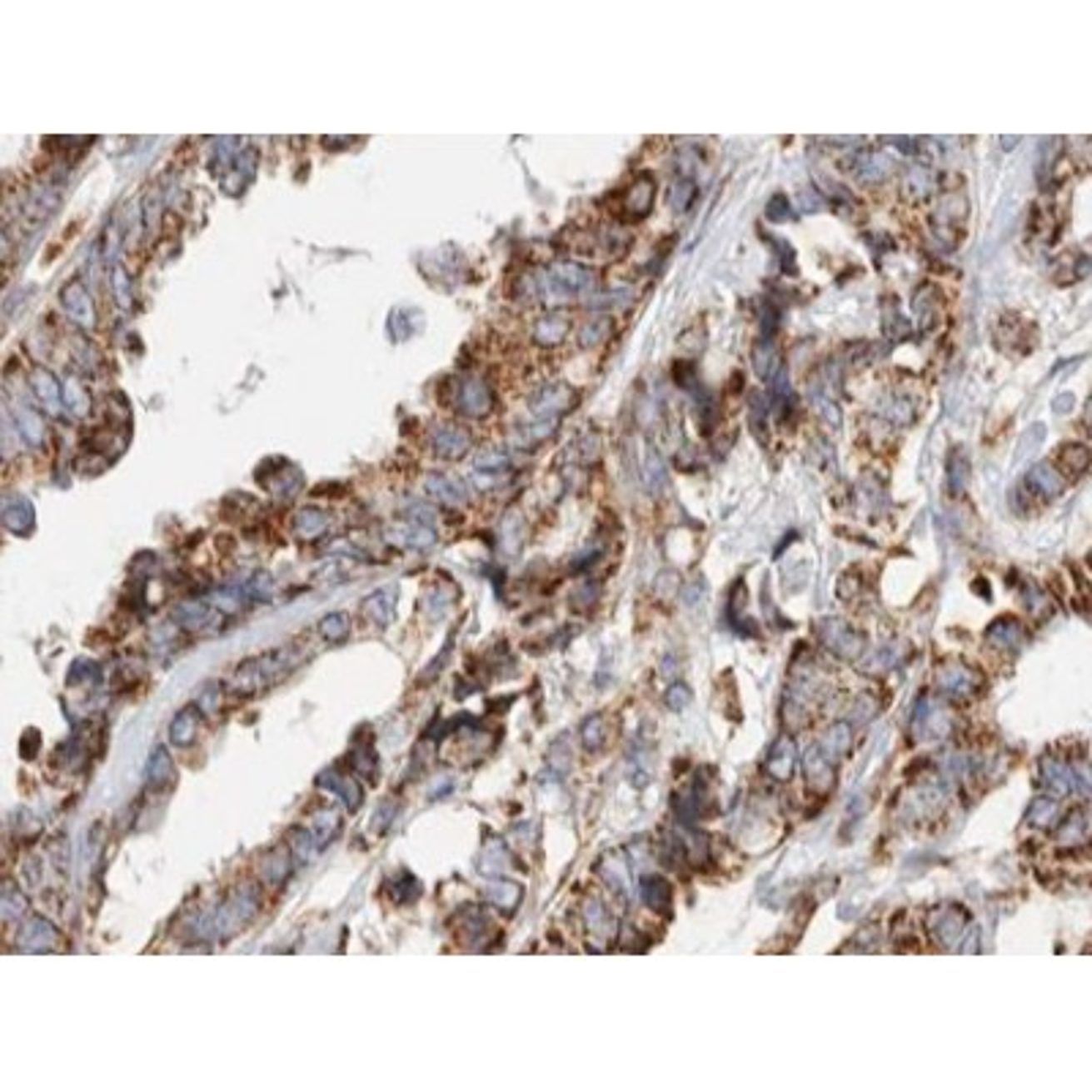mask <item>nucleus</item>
<instances>
[{
    "instance_id": "nucleus-26",
    "label": "nucleus",
    "mask_w": 1092,
    "mask_h": 1092,
    "mask_svg": "<svg viewBox=\"0 0 1092 1092\" xmlns=\"http://www.w3.org/2000/svg\"><path fill=\"white\" fill-rule=\"evenodd\" d=\"M767 775H773L775 781H786L795 770V745L790 737H781L779 743L770 749V756L765 762Z\"/></svg>"
},
{
    "instance_id": "nucleus-19",
    "label": "nucleus",
    "mask_w": 1092,
    "mask_h": 1092,
    "mask_svg": "<svg viewBox=\"0 0 1092 1092\" xmlns=\"http://www.w3.org/2000/svg\"><path fill=\"white\" fill-rule=\"evenodd\" d=\"M653 202H656V181L651 178V175H639V178L631 183V189L626 192V200H623L626 213L631 216V219H642V216L651 213Z\"/></svg>"
},
{
    "instance_id": "nucleus-36",
    "label": "nucleus",
    "mask_w": 1092,
    "mask_h": 1092,
    "mask_svg": "<svg viewBox=\"0 0 1092 1092\" xmlns=\"http://www.w3.org/2000/svg\"><path fill=\"white\" fill-rule=\"evenodd\" d=\"M850 743H852L850 724H835V726H830V732H828V737H825V743L820 745V749L833 762V760H839V756H844V754L850 751Z\"/></svg>"
},
{
    "instance_id": "nucleus-35",
    "label": "nucleus",
    "mask_w": 1092,
    "mask_h": 1092,
    "mask_svg": "<svg viewBox=\"0 0 1092 1092\" xmlns=\"http://www.w3.org/2000/svg\"><path fill=\"white\" fill-rule=\"evenodd\" d=\"M1044 779H1046V784L1051 786V790H1057V792H1074V786H1076V775H1074V767L1070 765H1062V762H1055V760H1046L1044 762Z\"/></svg>"
},
{
    "instance_id": "nucleus-32",
    "label": "nucleus",
    "mask_w": 1092,
    "mask_h": 1092,
    "mask_svg": "<svg viewBox=\"0 0 1092 1092\" xmlns=\"http://www.w3.org/2000/svg\"><path fill=\"white\" fill-rule=\"evenodd\" d=\"M63 407L74 418H85L91 412V396H87L85 386L77 377L63 380Z\"/></svg>"
},
{
    "instance_id": "nucleus-23",
    "label": "nucleus",
    "mask_w": 1092,
    "mask_h": 1092,
    "mask_svg": "<svg viewBox=\"0 0 1092 1092\" xmlns=\"http://www.w3.org/2000/svg\"><path fill=\"white\" fill-rule=\"evenodd\" d=\"M200 716H202V711L197 707V702L186 705L183 711L175 713L172 724H170V743L181 745V749L192 745L194 737H197V730H200Z\"/></svg>"
},
{
    "instance_id": "nucleus-3",
    "label": "nucleus",
    "mask_w": 1092,
    "mask_h": 1092,
    "mask_svg": "<svg viewBox=\"0 0 1092 1092\" xmlns=\"http://www.w3.org/2000/svg\"><path fill=\"white\" fill-rule=\"evenodd\" d=\"M495 396H491L489 386L481 377H465L459 382L456 391V410L467 418H484L489 416Z\"/></svg>"
},
{
    "instance_id": "nucleus-53",
    "label": "nucleus",
    "mask_w": 1092,
    "mask_h": 1092,
    "mask_svg": "<svg viewBox=\"0 0 1092 1092\" xmlns=\"http://www.w3.org/2000/svg\"><path fill=\"white\" fill-rule=\"evenodd\" d=\"M694 194H696L694 181H688V178H677V183L672 186V205H675L677 211H686L688 205L694 202Z\"/></svg>"
},
{
    "instance_id": "nucleus-42",
    "label": "nucleus",
    "mask_w": 1092,
    "mask_h": 1092,
    "mask_svg": "<svg viewBox=\"0 0 1092 1092\" xmlns=\"http://www.w3.org/2000/svg\"><path fill=\"white\" fill-rule=\"evenodd\" d=\"M241 593L249 604L252 601H268V598L273 596V576L265 574V571H257V574L241 587Z\"/></svg>"
},
{
    "instance_id": "nucleus-41",
    "label": "nucleus",
    "mask_w": 1092,
    "mask_h": 1092,
    "mask_svg": "<svg viewBox=\"0 0 1092 1092\" xmlns=\"http://www.w3.org/2000/svg\"><path fill=\"white\" fill-rule=\"evenodd\" d=\"M506 865H508L506 847L500 841H491L489 847H486V852H484V858H481V871H484L486 877H503Z\"/></svg>"
},
{
    "instance_id": "nucleus-2",
    "label": "nucleus",
    "mask_w": 1092,
    "mask_h": 1092,
    "mask_svg": "<svg viewBox=\"0 0 1092 1092\" xmlns=\"http://www.w3.org/2000/svg\"><path fill=\"white\" fill-rule=\"evenodd\" d=\"M222 612L216 606L208 604V598L202 601H183L178 609L172 612V623L183 628V631H194V634H205V631H216L222 628Z\"/></svg>"
},
{
    "instance_id": "nucleus-29",
    "label": "nucleus",
    "mask_w": 1092,
    "mask_h": 1092,
    "mask_svg": "<svg viewBox=\"0 0 1092 1092\" xmlns=\"http://www.w3.org/2000/svg\"><path fill=\"white\" fill-rule=\"evenodd\" d=\"M639 893H642V901L647 907L656 912H669V907H672V888L664 877H642Z\"/></svg>"
},
{
    "instance_id": "nucleus-63",
    "label": "nucleus",
    "mask_w": 1092,
    "mask_h": 1092,
    "mask_svg": "<svg viewBox=\"0 0 1092 1092\" xmlns=\"http://www.w3.org/2000/svg\"><path fill=\"white\" fill-rule=\"evenodd\" d=\"M1074 407V393H1062L1060 399H1055V412H1068Z\"/></svg>"
},
{
    "instance_id": "nucleus-49",
    "label": "nucleus",
    "mask_w": 1092,
    "mask_h": 1092,
    "mask_svg": "<svg viewBox=\"0 0 1092 1092\" xmlns=\"http://www.w3.org/2000/svg\"><path fill=\"white\" fill-rule=\"evenodd\" d=\"M634 298L631 290H606L598 295H590L587 298V309H612V307H626L628 301Z\"/></svg>"
},
{
    "instance_id": "nucleus-39",
    "label": "nucleus",
    "mask_w": 1092,
    "mask_h": 1092,
    "mask_svg": "<svg viewBox=\"0 0 1092 1092\" xmlns=\"http://www.w3.org/2000/svg\"><path fill=\"white\" fill-rule=\"evenodd\" d=\"M337 830H339V814L333 811V809H326V811H320L317 816H314L309 833H312V839H314L317 847H326L333 835H337Z\"/></svg>"
},
{
    "instance_id": "nucleus-11",
    "label": "nucleus",
    "mask_w": 1092,
    "mask_h": 1092,
    "mask_svg": "<svg viewBox=\"0 0 1092 1092\" xmlns=\"http://www.w3.org/2000/svg\"><path fill=\"white\" fill-rule=\"evenodd\" d=\"M511 473V461L503 451H484L476 461L473 470V481L478 489H495L500 484H506V478Z\"/></svg>"
},
{
    "instance_id": "nucleus-8",
    "label": "nucleus",
    "mask_w": 1092,
    "mask_h": 1092,
    "mask_svg": "<svg viewBox=\"0 0 1092 1092\" xmlns=\"http://www.w3.org/2000/svg\"><path fill=\"white\" fill-rule=\"evenodd\" d=\"M257 478L277 497H292L303 486L301 473L292 465H287V461H271V465H265V470H260Z\"/></svg>"
},
{
    "instance_id": "nucleus-38",
    "label": "nucleus",
    "mask_w": 1092,
    "mask_h": 1092,
    "mask_svg": "<svg viewBox=\"0 0 1092 1092\" xmlns=\"http://www.w3.org/2000/svg\"><path fill=\"white\" fill-rule=\"evenodd\" d=\"M486 896H489L491 904H497L500 910L511 912V910H514L516 904H519V899H522V888H519L516 882L500 880V882H495V885H489V888H486Z\"/></svg>"
},
{
    "instance_id": "nucleus-51",
    "label": "nucleus",
    "mask_w": 1092,
    "mask_h": 1092,
    "mask_svg": "<svg viewBox=\"0 0 1092 1092\" xmlns=\"http://www.w3.org/2000/svg\"><path fill=\"white\" fill-rule=\"evenodd\" d=\"M287 871H290V850L271 852L268 858H265V863H262V874L268 880H273V882H279V880L287 877Z\"/></svg>"
},
{
    "instance_id": "nucleus-60",
    "label": "nucleus",
    "mask_w": 1092,
    "mask_h": 1092,
    "mask_svg": "<svg viewBox=\"0 0 1092 1092\" xmlns=\"http://www.w3.org/2000/svg\"><path fill=\"white\" fill-rule=\"evenodd\" d=\"M393 814H396V811L391 809V803H382V805H380V811H377V816H375V822H371V828L382 833V830L388 828V822H391V816H393Z\"/></svg>"
},
{
    "instance_id": "nucleus-31",
    "label": "nucleus",
    "mask_w": 1092,
    "mask_h": 1092,
    "mask_svg": "<svg viewBox=\"0 0 1092 1092\" xmlns=\"http://www.w3.org/2000/svg\"><path fill=\"white\" fill-rule=\"evenodd\" d=\"M533 333H536V342L541 344V347H555V344L566 339L568 320L563 317V314H546V317H541L536 322Z\"/></svg>"
},
{
    "instance_id": "nucleus-57",
    "label": "nucleus",
    "mask_w": 1092,
    "mask_h": 1092,
    "mask_svg": "<svg viewBox=\"0 0 1092 1092\" xmlns=\"http://www.w3.org/2000/svg\"><path fill=\"white\" fill-rule=\"evenodd\" d=\"M765 213H767V219H770V222H790V219H792L790 202H786V197H784V194H775L773 200L767 202Z\"/></svg>"
},
{
    "instance_id": "nucleus-45",
    "label": "nucleus",
    "mask_w": 1092,
    "mask_h": 1092,
    "mask_svg": "<svg viewBox=\"0 0 1092 1092\" xmlns=\"http://www.w3.org/2000/svg\"><path fill=\"white\" fill-rule=\"evenodd\" d=\"M317 628H320L322 639H328V642H342V639L350 634V620L344 612H331L320 620Z\"/></svg>"
},
{
    "instance_id": "nucleus-44",
    "label": "nucleus",
    "mask_w": 1092,
    "mask_h": 1092,
    "mask_svg": "<svg viewBox=\"0 0 1092 1092\" xmlns=\"http://www.w3.org/2000/svg\"><path fill=\"white\" fill-rule=\"evenodd\" d=\"M609 331H612V320L609 317H598L593 322H585L582 331H579V344H582L585 350L598 347V344L609 337Z\"/></svg>"
},
{
    "instance_id": "nucleus-54",
    "label": "nucleus",
    "mask_w": 1092,
    "mask_h": 1092,
    "mask_svg": "<svg viewBox=\"0 0 1092 1092\" xmlns=\"http://www.w3.org/2000/svg\"><path fill=\"white\" fill-rule=\"evenodd\" d=\"M1060 839L1062 841H1070V844L1085 841L1087 839V820H1085V814H1076L1074 820H1070L1065 828L1060 830Z\"/></svg>"
},
{
    "instance_id": "nucleus-12",
    "label": "nucleus",
    "mask_w": 1092,
    "mask_h": 1092,
    "mask_svg": "<svg viewBox=\"0 0 1092 1092\" xmlns=\"http://www.w3.org/2000/svg\"><path fill=\"white\" fill-rule=\"evenodd\" d=\"M574 405V391L563 382H555V386H546L544 391H538L533 401H530V410H533L536 418H560V412L568 410Z\"/></svg>"
},
{
    "instance_id": "nucleus-1",
    "label": "nucleus",
    "mask_w": 1092,
    "mask_h": 1092,
    "mask_svg": "<svg viewBox=\"0 0 1092 1092\" xmlns=\"http://www.w3.org/2000/svg\"><path fill=\"white\" fill-rule=\"evenodd\" d=\"M596 277L593 271L585 268L579 262H555L549 265L546 271H541V277L536 282V290L541 295V301H546L549 307H560L566 301H576L593 290Z\"/></svg>"
},
{
    "instance_id": "nucleus-7",
    "label": "nucleus",
    "mask_w": 1092,
    "mask_h": 1092,
    "mask_svg": "<svg viewBox=\"0 0 1092 1092\" xmlns=\"http://www.w3.org/2000/svg\"><path fill=\"white\" fill-rule=\"evenodd\" d=\"M386 541L393 546H405V549H431L437 544V533L431 525L416 522V519H412V522L386 527Z\"/></svg>"
},
{
    "instance_id": "nucleus-21",
    "label": "nucleus",
    "mask_w": 1092,
    "mask_h": 1092,
    "mask_svg": "<svg viewBox=\"0 0 1092 1092\" xmlns=\"http://www.w3.org/2000/svg\"><path fill=\"white\" fill-rule=\"evenodd\" d=\"M396 601H399V587L396 585H386L375 590L366 601H363V612H366L377 626H391L393 615H396Z\"/></svg>"
},
{
    "instance_id": "nucleus-22",
    "label": "nucleus",
    "mask_w": 1092,
    "mask_h": 1092,
    "mask_svg": "<svg viewBox=\"0 0 1092 1092\" xmlns=\"http://www.w3.org/2000/svg\"><path fill=\"white\" fill-rule=\"evenodd\" d=\"M424 489H426V495H429L431 500H437V503H446V506H461V503H467V486H465V481H459V478L429 476V478H426V484H424Z\"/></svg>"
},
{
    "instance_id": "nucleus-24",
    "label": "nucleus",
    "mask_w": 1092,
    "mask_h": 1092,
    "mask_svg": "<svg viewBox=\"0 0 1092 1092\" xmlns=\"http://www.w3.org/2000/svg\"><path fill=\"white\" fill-rule=\"evenodd\" d=\"M803 770H805V781H809L814 790H830V784H833V767H830V760L828 756L822 754V749L820 745H811L809 751H805V765H803Z\"/></svg>"
},
{
    "instance_id": "nucleus-46",
    "label": "nucleus",
    "mask_w": 1092,
    "mask_h": 1092,
    "mask_svg": "<svg viewBox=\"0 0 1092 1092\" xmlns=\"http://www.w3.org/2000/svg\"><path fill=\"white\" fill-rule=\"evenodd\" d=\"M967 478H970V461H967V456H964V451H953L950 454V459H948V481H950V489L959 491L967 486Z\"/></svg>"
},
{
    "instance_id": "nucleus-16",
    "label": "nucleus",
    "mask_w": 1092,
    "mask_h": 1092,
    "mask_svg": "<svg viewBox=\"0 0 1092 1092\" xmlns=\"http://www.w3.org/2000/svg\"><path fill=\"white\" fill-rule=\"evenodd\" d=\"M937 683L945 694L950 696H970L978 688V677L970 672L967 666L959 661H948L940 666L937 672Z\"/></svg>"
},
{
    "instance_id": "nucleus-33",
    "label": "nucleus",
    "mask_w": 1092,
    "mask_h": 1092,
    "mask_svg": "<svg viewBox=\"0 0 1092 1092\" xmlns=\"http://www.w3.org/2000/svg\"><path fill=\"white\" fill-rule=\"evenodd\" d=\"M754 369L760 371V375H762L767 382H770V380L784 369V366H781L779 352H775V347H773V342H770V339H762V342L754 347Z\"/></svg>"
},
{
    "instance_id": "nucleus-28",
    "label": "nucleus",
    "mask_w": 1092,
    "mask_h": 1092,
    "mask_svg": "<svg viewBox=\"0 0 1092 1092\" xmlns=\"http://www.w3.org/2000/svg\"><path fill=\"white\" fill-rule=\"evenodd\" d=\"M986 639L991 645H997L1000 651H1013V647H1019L1021 639H1025V626H1021L1016 617H1000L997 623L986 631Z\"/></svg>"
},
{
    "instance_id": "nucleus-9",
    "label": "nucleus",
    "mask_w": 1092,
    "mask_h": 1092,
    "mask_svg": "<svg viewBox=\"0 0 1092 1092\" xmlns=\"http://www.w3.org/2000/svg\"><path fill=\"white\" fill-rule=\"evenodd\" d=\"M317 784L322 786V790H328V792H333L337 798L347 805L350 811H358L361 809V803H363V790L358 786V781L352 779L350 773H344V770H339V767H328V770H322L320 775H317Z\"/></svg>"
},
{
    "instance_id": "nucleus-52",
    "label": "nucleus",
    "mask_w": 1092,
    "mask_h": 1092,
    "mask_svg": "<svg viewBox=\"0 0 1092 1092\" xmlns=\"http://www.w3.org/2000/svg\"><path fill=\"white\" fill-rule=\"evenodd\" d=\"M582 740H585V745H587L590 751L601 749L604 740H606V721H604L601 716L587 718L585 726H582Z\"/></svg>"
},
{
    "instance_id": "nucleus-15",
    "label": "nucleus",
    "mask_w": 1092,
    "mask_h": 1092,
    "mask_svg": "<svg viewBox=\"0 0 1092 1092\" xmlns=\"http://www.w3.org/2000/svg\"><path fill=\"white\" fill-rule=\"evenodd\" d=\"M61 940L57 929L49 923L47 918H31L19 931V948L31 950V953H42V950H52Z\"/></svg>"
},
{
    "instance_id": "nucleus-30",
    "label": "nucleus",
    "mask_w": 1092,
    "mask_h": 1092,
    "mask_svg": "<svg viewBox=\"0 0 1092 1092\" xmlns=\"http://www.w3.org/2000/svg\"><path fill=\"white\" fill-rule=\"evenodd\" d=\"M328 525H331V519H328L326 511H320V508H301L298 516H295V533H298V538H303V541L320 538L328 530Z\"/></svg>"
},
{
    "instance_id": "nucleus-58",
    "label": "nucleus",
    "mask_w": 1092,
    "mask_h": 1092,
    "mask_svg": "<svg viewBox=\"0 0 1092 1092\" xmlns=\"http://www.w3.org/2000/svg\"><path fill=\"white\" fill-rule=\"evenodd\" d=\"M688 700H691V691H688V688H686L683 683L669 688L666 702H669V707H672V711H683V707L688 705Z\"/></svg>"
},
{
    "instance_id": "nucleus-34",
    "label": "nucleus",
    "mask_w": 1092,
    "mask_h": 1092,
    "mask_svg": "<svg viewBox=\"0 0 1092 1092\" xmlns=\"http://www.w3.org/2000/svg\"><path fill=\"white\" fill-rule=\"evenodd\" d=\"M931 189H934V175L929 170H923V167H912L901 181V194L910 197V200H923V197L931 194Z\"/></svg>"
},
{
    "instance_id": "nucleus-6",
    "label": "nucleus",
    "mask_w": 1092,
    "mask_h": 1092,
    "mask_svg": "<svg viewBox=\"0 0 1092 1092\" xmlns=\"http://www.w3.org/2000/svg\"><path fill=\"white\" fill-rule=\"evenodd\" d=\"M850 170L865 183H882L896 175V162L888 151H860L852 156Z\"/></svg>"
},
{
    "instance_id": "nucleus-14",
    "label": "nucleus",
    "mask_w": 1092,
    "mask_h": 1092,
    "mask_svg": "<svg viewBox=\"0 0 1092 1092\" xmlns=\"http://www.w3.org/2000/svg\"><path fill=\"white\" fill-rule=\"evenodd\" d=\"M31 388L36 393V399L42 401V407L49 412V416H61L66 410L63 407V382H57V377L47 369H36L31 375Z\"/></svg>"
},
{
    "instance_id": "nucleus-62",
    "label": "nucleus",
    "mask_w": 1092,
    "mask_h": 1092,
    "mask_svg": "<svg viewBox=\"0 0 1092 1092\" xmlns=\"http://www.w3.org/2000/svg\"><path fill=\"white\" fill-rule=\"evenodd\" d=\"M888 142H890V145H896V147H901L904 153H915V147H918V142L910 140V137H890Z\"/></svg>"
},
{
    "instance_id": "nucleus-59",
    "label": "nucleus",
    "mask_w": 1092,
    "mask_h": 1092,
    "mask_svg": "<svg viewBox=\"0 0 1092 1092\" xmlns=\"http://www.w3.org/2000/svg\"><path fill=\"white\" fill-rule=\"evenodd\" d=\"M822 197L816 194V192H803L800 194V208L805 211V213H816V211H822Z\"/></svg>"
},
{
    "instance_id": "nucleus-37",
    "label": "nucleus",
    "mask_w": 1092,
    "mask_h": 1092,
    "mask_svg": "<svg viewBox=\"0 0 1092 1092\" xmlns=\"http://www.w3.org/2000/svg\"><path fill=\"white\" fill-rule=\"evenodd\" d=\"M1060 465L1065 467L1068 476H1081L1090 467V448L1081 446V442H1068L1060 451Z\"/></svg>"
},
{
    "instance_id": "nucleus-20",
    "label": "nucleus",
    "mask_w": 1092,
    "mask_h": 1092,
    "mask_svg": "<svg viewBox=\"0 0 1092 1092\" xmlns=\"http://www.w3.org/2000/svg\"><path fill=\"white\" fill-rule=\"evenodd\" d=\"M145 779L151 790H164L175 781V762L167 745H153L151 756H147V767H145Z\"/></svg>"
},
{
    "instance_id": "nucleus-27",
    "label": "nucleus",
    "mask_w": 1092,
    "mask_h": 1092,
    "mask_svg": "<svg viewBox=\"0 0 1092 1092\" xmlns=\"http://www.w3.org/2000/svg\"><path fill=\"white\" fill-rule=\"evenodd\" d=\"M915 732H918L920 737H929V740H934V737H942V735L948 732V716L942 713L937 705H931V702L923 700L918 716H915Z\"/></svg>"
},
{
    "instance_id": "nucleus-50",
    "label": "nucleus",
    "mask_w": 1092,
    "mask_h": 1092,
    "mask_svg": "<svg viewBox=\"0 0 1092 1092\" xmlns=\"http://www.w3.org/2000/svg\"><path fill=\"white\" fill-rule=\"evenodd\" d=\"M112 295L121 309H132V279L123 265H115L112 268Z\"/></svg>"
},
{
    "instance_id": "nucleus-10",
    "label": "nucleus",
    "mask_w": 1092,
    "mask_h": 1092,
    "mask_svg": "<svg viewBox=\"0 0 1092 1092\" xmlns=\"http://www.w3.org/2000/svg\"><path fill=\"white\" fill-rule=\"evenodd\" d=\"M61 303H63V312L77 322V326L93 328L96 309H93V301H91V295H87L82 282H68L61 292Z\"/></svg>"
},
{
    "instance_id": "nucleus-40",
    "label": "nucleus",
    "mask_w": 1092,
    "mask_h": 1092,
    "mask_svg": "<svg viewBox=\"0 0 1092 1092\" xmlns=\"http://www.w3.org/2000/svg\"><path fill=\"white\" fill-rule=\"evenodd\" d=\"M1057 814H1060V809H1057L1055 798H1035L1030 805L1027 820H1030V825H1035V828H1051L1057 820Z\"/></svg>"
},
{
    "instance_id": "nucleus-25",
    "label": "nucleus",
    "mask_w": 1092,
    "mask_h": 1092,
    "mask_svg": "<svg viewBox=\"0 0 1092 1092\" xmlns=\"http://www.w3.org/2000/svg\"><path fill=\"white\" fill-rule=\"evenodd\" d=\"M1027 486L1040 500H1055L1062 491V486H1065V481H1062V476L1051 465H1035L1027 476Z\"/></svg>"
},
{
    "instance_id": "nucleus-64",
    "label": "nucleus",
    "mask_w": 1092,
    "mask_h": 1092,
    "mask_svg": "<svg viewBox=\"0 0 1092 1092\" xmlns=\"http://www.w3.org/2000/svg\"><path fill=\"white\" fill-rule=\"evenodd\" d=\"M1000 142H1002V147H1013V145H1016L1019 140H1016V137H1008V140H1005V137H1002Z\"/></svg>"
},
{
    "instance_id": "nucleus-47",
    "label": "nucleus",
    "mask_w": 1092,
    "mask_h": 1092,
    "mask_svg": "<svg viewBox=\"0 0 1092 1092\" xmlns=\"http://www.w3.org/2000/svg\"><path fill=\"white\" fill-rule=\"evenodd\" d=\"M350 765L356 767L358 773L366 775V779H375V775H377V756H375V749H371V745H366V743L356 745V749L350 751Z\"/></svg>"
},
{
    "instance_id": "nucleus-61",
    "label": "nucleus",
    "mask_w": 1092,
    "mask_h": 1092,
    "mask_svg": "<svg viewBox=\"0 0 1092 1092\" xmlns=\"http://www.w3.org/2000/svg\"><path fill=\"white\" fill-rule=\"evenodd\" d=\"M869 700H871V696H860V702H858V711L852 713V718H855V721H869V718L874 716V705H869Z\"/></svg>"
},
{
    "instance_id": "nucleus-43",
    "label": "nucleus",
    "mask_w": 1092,
    "mask_h": 1092,
    "mask_svg": "<svg viewBox=\"0 0 1092 1092\" xmlns=\"http://www.w3.org/2000/svg\"><path fill=\"white\" fill-rule=\"evenodd\" d=\"M0 912H3L6 920H22V915L27 912V896L22 890L6 885L3 899H0Z\"/></svg>"
},
{
    "instance_id": "nucleus-18",
    "label": "nucleus",
    "mask_w": 1092,
    "mask_h": 1092,
    "mask_svg": "<svg viewBox=\"0 0 1092 1092\" xmlns=\"http://www.w3.org/2000/svg\"><path fill=\"white\" fill-rule=\"evenodd\" d=\"M14 424H17V431H19V437H22L25 446H31V448H42L44 446V440H47L44 418L38 416V412L31 405H25V401H17V405H14Z\"/></svg>"
},
{
    "instance_id": "nucleus-13",
    "label": "nucleus",
    "mask_w": 1092,
    "mask_h": 1092,
    "mask_svg": "<svg viewBox=\"0 0 1092 1092\" xmlns=\"http://www.w3.org/2000/svg\"><path fill=\"white\" fill-rule=\"evenodd\" d=\"M431 448H435V456L446 459V461L461 459L470 451V435L454 424H442L435 429V435H431Z\"/></svg>"
},
{
    "instance_id": "nucleus-17",
    "label": "nucleus",
    "mask_w": 1092,
    "mask_h": 1092,
    "mask_svg": "<svg viewBox=\"0 0 1092 1092\" xmlns=\"http://www.w3.org/2000/svg\"><path fill=\"white\" fill-rule=\"evenodd\" d=\"M3 525L14 536H31L36 525V511L27 497H8L3 503Z\"/></svg>"
},
{
    "instance_id": "nucleus-4",
    "label": "nucleus",
    "mask_w": 1092,
    "mask_h": 1092,
    "mask_svg": "<svg viewBox=\"0 0 1092 1092\" xmlns=\"http://www.w3.org/2000/svg\"><path fill=\"white\" fill-rule=\"evenodd\" d=\"M820 636H822V642L841 658H858L865 647V639L858 631H852L847 623H841V620H822Z\"/></svg>"
},
{
    "instance_id": "nucleus-55",
    "label": "nucleus",
    "mask_w": 1092,
    "mask_h": 1092,
    "mask_svg": "<svg viewBox=\"0 0 1092 1092\" xmlns=\"http://www.w3.org/2000/svg\"><path fill=\"white\" fill-rule=\"evenodd\" d=\"M418 893H421V885L416 882V877H410V874L399 877V882L393 885V896H396V901H416Z\"/></svg>"
},
{
    "instance_id": "nucleus-5",
    "label": "nucleus",
    "mask_w": 1092,
    "mask_h": 1092,
    "mask_svg": "<svg viewBox=\"0 0 1092 1092\" xmlns=\"http://www.w3.org/2000/svg\"><path fill=\"white\" fill-rule=\"evenodd\" d=\"M964 923H967V915H964V910L956 907V904H945V907H940V910L931 912L929 929H931V937L937 940V945L950 948V945H956V942L961 940Z\"/></svg>"
},
{
    "instance_id": "nucleus-56",
    "label": "nucleus",
    "mask_w": 1092,
    "mask_h": 1092,
    "mask_svg": "<svg viewBox=\"0 0 1092 1092\" xmlns=\"http://www.w3.org/2000/svg\"><path fill=\"white\" fill-rule=\"evenodd\" d=\"M219 705H222V688L219 686H205V691L197 696V707H200L205 716L219 711Z\"/></svg>"
},
{
    "instance_id": "nucleus-48",
    "label": "nucleus",
    "mask_w": 1092,
    "mask_h": 1092,
    "mask_svg": "<svg viewBox=\"0 0 1092 1092\" xmlns=\"http://www.w3.org/2000/svg\"><path fill=\"white\" fill-rule=\"evenodd\" d=\"M585 915H587V929L593 931V934H609V929H612L609 912H606V907L598 899H590L587 901Z\"/></svg>"
}]
</instances>
